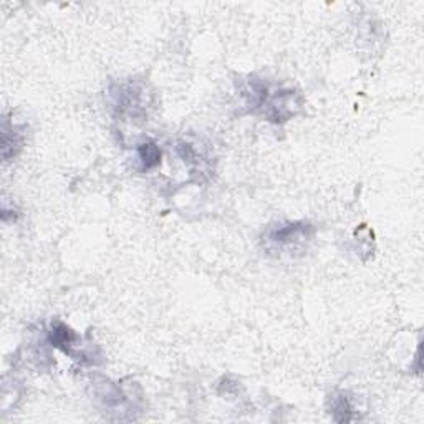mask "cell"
Masks as SVG:
<instances>
[{
    "label": "cell",
    "instance_id": "cell-1",
    "mask_svg": "<svg viewBox=\"0 0 424 424\" xmlns=\"http://www.w3.org/2000/svg\"><path fill=\"white\" fill-rule=\"evenodd\" d=\"M314 236V226L305 221L275 224L264 236L265 247L270 252H292L299 250Z\"/></svg>",
    "mask_w": 424,
    "mask_h": 424
},
{
    "label": "cell",
    "instance_id": "cell-2",
    "mask_svg": "<svg viewBox=\"0 0 424 424\" xmlns=\"http://www.w3.org/2000/svg\"><path fill=\"white\" fill-rule=\"evenodd\" d=\"M111 100H113V108L121 116H138L146 113V88L145 85L136 83V81H125L111 88Z\"/></svg>",
    "mask_w": 424,
    "mask_h": 424
},
{
    "label": "cell",
    "instance_id": "cell-3",
    "mask_svg": "<svg viewBox=\"0 0 424 424\" xmlns=\"http://www.w3.org/2000/svg\"><path fill=\"white\" fill-rule=\"evenodd\" d=\"M48 340L55 348L61 350L63 353L71 355V348L75 346L76 335L73 333V330H71L70 326H66L65 324H61V321L55 320L52 324V329H50Z\"/></svg>",
    "mask_w": 424,
    "mask_h": 424
},
{
    "label": "cell",
    "instance_id": "cell-4",
    "mask_svg": "<svg viewBox=\"0 0 424 424\" xmlns=\"http://www.w3.org/2000/svg\"><path fill=\"white\" fill-rule=\"evenodd\" d=\"M138 160L141 171H150L161 162V150L156 143L145 141L138 146Z\"/></svg>",
    "mask_w": 424,
    "mask_h": 424
},
{
    "label": "cell",
    "instance_id": "cell-5",
    "mask_svg": "<svg viewBox=\"0 0 424 424\" xmlns=\"http://www.w3.org/2000/svg\"><path fill=\"white\" fill-rule=\"evenodd\" d=\"M331 411H333V418L338 423H346L353 420V408H351L348 398H346L343 393L333 398Z\"/></svg>",
    "mask_w": 424,
    "mask_h": 424
}]
</instances>
